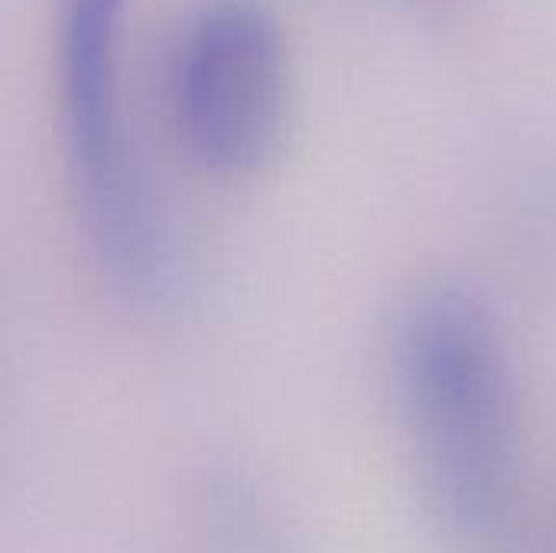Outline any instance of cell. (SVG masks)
Instances as JSON below:
<instances>
[{
    "label": "cell",
    "mask_w": 556,
    "mask_h": 553,
    "mask_svg": "<svg viewBox=\"0 0 556 553\" xmlns=\"http://www.w3.org/2000/svg\"><path fill=\"white\" fill-rule=\"evenodd\" d=\"M127 0H62L59 85L72 176L98 257L127 287L156 274L150 212L121 114Z\"/></svg>",
    "instance_id": "obj_3"
},
{
    "label": "cell",
    "mask_w": 556,
    "mask_h": 553,
    "mask_svg": "<svg viewBox=\"0 0 556 553\" xmlns=\"http://www.w3.org/2000/svg\"><path fill=\"white\" fill-rule=\"evenodd\" d=\"M169 104L186 153L244 179L277 153L290 111L283 26L261 0H205L173 52Z\"/></svg>",
    "instance_id": "obj_1"
},
{
    "label": "cell",
    "mask_w": 556,
    "mask_h": 553,
    "mask_svg": "<svg viewBox=\"0 0 556 553\" xmlns=\"http://www.w3.org/2000/svg\"><path fill=\"white\" fill-rule=\"evenodd\" d=\"M410 420L456 495L482 499L508 427V365L498 323L466 287L417 293L397 336Z\"/></svg>",
    "instance_id": "obj_2"
}]
</instances>
